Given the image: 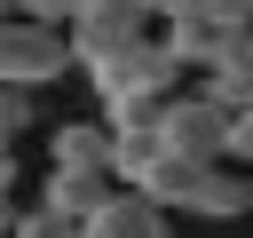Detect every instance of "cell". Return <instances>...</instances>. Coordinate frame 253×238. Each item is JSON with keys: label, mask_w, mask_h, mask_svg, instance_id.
<instances>
[{"label": "cell", "mask_w": 253, "mask_h": 238, "mask_svg": "<svg viewBox=\"0 0 253 238\" xmlns=\"http://www.w3.org/2000/svg\"><path fill=\"white\" fill-rule=\"evenodd\" d=\"M245 206H253V175H237L229 159L198 167V182H190V214H206V222H229V214H245Z\"/></svg>", "instance_id": "8"}, {"label": "cell", "mask_w": 253, "mask_h": 238, "mask_svg": "<svg viewBox=\"0 0 253 238\" xmlns=\"http://www.w3.org/2000/svg\"><path fill=\"white\" fill-rule=\"evenodd\" d=\"M47 167L71 175H111V119H63L47 135Z\"/></svg>", "instance_id": "7"}, {"label": "cell", "mask_w": 253, "mask_h": 238, "mask_svg": "<svg viewBox=\"0 0 253 238\" xmlns=\"http://www.w3.org/2000/svg\"><path fill=\"white\" fill-rule=\"evenodd\" d=\"M142 8H150V16H166V8H182V0H142Z\"/></svg>", "instance_id": "19"}, {"label": "cell", "mask_w": 253, "mask_h": 238, "mask_svg": "<svg viewBox=\"0 0 253 238\" xmlns=\"http://www.w3.org/2000/svg\"><path fill=\"white\" fill-rule=\"evenodd\" d=\"M0 16H16V0H0Z\"/></svg>", "instance_id": "20"}, {"label": "cell", "mask_w": 253, "mask_h": 238, "mask_svg": "<svg viewBox=\"0 0 253 238\" xmlns=\"http://www.w3.org/2000/svg\"><path fill=\"white\" fill-rule=\"evenodd\" d=\"M8 230H16V182L0 175V238H8Z\"/></svg>", "instance_id": "17"}, {"label": "cell", "mask_w": 253, "mask_h": 238, "mask_svg": "<svg viewBox=\"0 0 253 238\" xmlns=\"http://www.w3.org/2000/svg\"><path fill=\"white\" fill-rule=\"evenodd\" d=\"M158 16L142 8V0H79L71 16H63V40H71V63L87 71L95 56H111V48H126V40H142Z\"/></svg>", "instance_id": "4"}, {"label": "cell", "mask_w": 253, "mask_h": 238, "mask_svg": "<svg viewBox=\"0 0 253 238\" xmlns=\"http://www.w3.org/2000/svg\"><path fill=\"white\" fill-rule=\"evenodd\" d=\"M79 238H166V206L142 198L134 182H119V190H103L95 214H79Z\"/></svg>", "instance_id": "6"}, {"label": "cell", "mask_w": 253, "mask_h": 238, "mask_svg": "<svg viewBox=\"0 0 253 238\" xmlns=\"http://www.w3.org/2000/svg\"><path fill=\"white\" fill-rule=\"evenodd\" d=\"M103 190H111V175H71V167H47V190H40V206H55V214H95L103 206Z\"/></svg>", "instance_id": "12"}, {"label": "cell", "mask_w": 253, "mask_h": 238, "mask_svg": "<svg viewBox=\"0 0 253 238\" xmlns=\"http://www.w3.org/2000/svg\"><path fill=\"white\" fill-rule=\"evenodd\" d=\"M229 127H237V119H229L213 95H198V87L158 103V143H166V151H182V159H198V167L229 159Z\"/></svg>", "instance_id": "3"}, {"label": "cell", "mask_w": 253, "mask_h": 238, "mask_svg": "<svg viewBox=\"0 0 253 238\" xmlns=\"http://www.w3.org/2000/svg\"><path fill=\"white\" fill-rule=\"evenodd\" d=\"M32 127V87H0V135H24Z\"/></svg>", "instance_id": "14"}, {"label": "cell", "mask_w": 253, "mask_h": 238, "mask_svg": "<svg viewBox=\"0 0 253 238\" xmlns=\"http://www.w3.org/2000/svg\"><path fill=\"white\" fill-rule=\"evenodd\" d=\"M8 143H16V135H0V175L16 182V151H8Z\"/></svg>", "instance_id": "18"}, {"label": "cell", "mask_w": 253, "mask_h": 238, "mask_svg": "<svg viewBox=\"0 0 253 238\" xmlns=\"http://www.w3.org/2000/svg\"><path fill=\"white\" fill-rule=\"evenodd\" d=\"M229 159H253V103H245L237 127H229Z\"/></svg>", "instance_id": "16"}, {"label": "cell", "mask_w": 253, "mask_h": 238, "mask_svg": "<svg viewBox=\"0 0 253 238\" xmlns=\"http://www.w3.org/2000/svg\"><path fill=\"white\" fill-rule=\"evenodd\" d=\"M237 40H245V32H237L213 0H182V8L158 16V48H166L182 71H206V63H213L221 48H237Z\"/></svg>", "instance_id": "5"}, {"label": "cell", "mask_w": 253, "mask_h": 238, "mask_svg": "<svg viewBox=\"0 0 253 238\" xmlns=\"http://www.w3.org/2000/svg\"><path fill=\"white\" fill-rule=\"evenodd\" d=\"M87 87H95L103 119H150L166 95H182V63L158 48V32H142V40H126V48L95 56V63H87Z\"/></svg>", "instance_id": "1"}, {"label": "cell", "mask_w": 253, "mask_h": 238, "mask_svg": "<svg viewBox=\"0 0 253 238\" xmlns=\"http://www.w3.org/2000/svg\"><path fill=\"white\" fill-rule=\"evenodd\" d=\"M190 182H198V159H182V151H166L158 143V159L142 167V198H158V206H190Z\"/></svg>", "instance_id": "11"}, {"label": "cell", "mask_w": 253, "mask_h": 238, "mask_svg": "<svg viewBox=\"0 0 253 238\" xmlns=\"http://www.w3.org/2000/svg\"><path fill=\"white\" fill-rule=\"evenodd\" d=\"M245 48H253V32H245Z\"/></svg>", "instance_id": "21"}, {"label": "cell", "mask_w": 253, "mask_h": 238, "mask_svg": "<svg viewBox=\"0 0 253 238\" xmlns=\"http://www.w3.org/2000/svg\"><path fill=\"white\" fill-rule=\"evenodd\" d=\"M79 0H16V16H32V24H63Z\"/></svg>", "instance_id": "15"}, {"label": "cell", "mask_w": 253, "mask_h": 238, "mask_svg": "<svg viewBox=\"0 0 253 238\" xmlns=\"http://www.w3.org/2000/svg\"><path fill=\"white\" fill-rule=\"evenodd\" d=\"M150 159H158V111L150 119H111V182H142Z\"/></svg>", "instance_id": "10"}, {"label": "cell", "mask_w": 253, "mask_h": 238, "mask_svg": "<svg viewBox=\"0 0 253 238\" xmlns=\"http://www.w3.org/2000/svg\"><path fill=\"white\" fill-rule=\"evenodd\" d=\"M8 238H79V222L55 214V206H16V230Z\"/></svg>", "instance_id": "13"}, {"label": "cell", "mask_w": 253, "mask_h": 238, "mask_svg": "<svg viewBox=\"0 0 253 238\" xmlns=\"http://www.w3.org/2000/svg\"><path fill=\"white\" fill-rule=\"evenodd\" d=\"M71 71V40L63 24H32V16H0V87H47Z\"/></svg>", "instance_id": "2"}, {"label": "cell", "mask_w": 253, "mask_h": 238, "mask_svg": "<svg viewBox=\"0 0 253 238\" xmlns=\"http://www.w3.org/2000/svg\"><path fill=\"white\" fill-rule=\"evenodd\" d=\"M198 95H213V103L237 119V111L253 103V48H245V40H237V48H221V56L198 71Z\"/></svg>", "instance_id": "9"}]
</instances>
